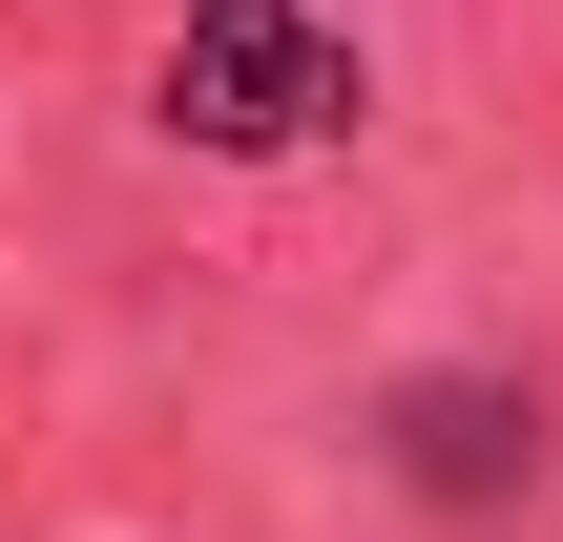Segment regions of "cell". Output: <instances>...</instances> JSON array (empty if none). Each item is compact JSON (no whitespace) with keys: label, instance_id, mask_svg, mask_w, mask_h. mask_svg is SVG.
<instances>
[{"label":"cell","instance_id":"7a4b0ae2","mask_svg":"<svg viewBox=\"0 0 563 542\" xmlns=\"http://www.w3.org/2000/svg\"><path fill=\"white\" fill-rule=\"evenodd\" d=\"M376 480L439 501V522L522 501V480H543V376H501V355H418V376H376Z\"/></svg>","mask_w":563,"mask_h":542},{"label":"cell","instance_id":"6da1fadb","mask_svg":"<svg viewBox=\"0 0 563 542\" xmlns=\"http://www.w3.org/2000/svg\"><path fill=\"white\" fill-rule=\"evenodd\" d=\"M167 125H188L209 167H292L313 125H355V42H334L313 0H188V42H167Z\"/></svg>","mask_w":563,"mask_h":542}]
</instances>
